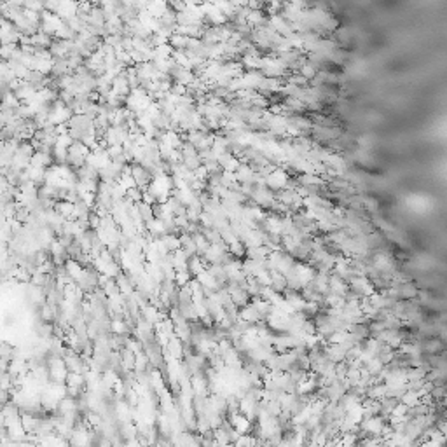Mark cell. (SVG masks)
I'll list each match as a JSON object with an SVG mask.
<instances>
[{"mask_svg":"<svg viewBox=\"0 0 447 447\" xmlns=\"http://www.w3.org/2000/svg\"><path fill=\"white\" fill-rule=\"evenodd\" d=\"M126 199H128L129 203H133V204L142 203V190H140L138 187H133V189L126 190Z\"/></svg>","mask_w":447,"mask_h":447,"instance_id":"cell-2","label":"cell"},{"mask_svg":"<svg viewBox=\"0 0 447 447\" xmlns=\"http://www.w3.org/2000/svg\"><path fill=\"white\" fill-rule=\"evenodd\" d=\"M7 70H9V67H7V61L0 60V76H2V74H4V72H7Z\"/></svg>","mask_w":447,"mask_h":447,"instance_id":"cell-3","label":"cell"},{"mask_svg":"<svg viewBox=\"0 0 447 447\" xmlns=\"http://www.w3.org/2000/svg\"><path fill=\"white\" fill-rule=\"evenodd\" d=\"M18 44H7V46H0V60L11 61L14 53L18 51Z\"/></svg>","mask_w":447,"mask_h":447,"instance_id":"cell-1","label":"cell"}]
</instances>
